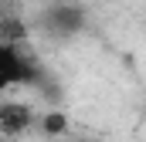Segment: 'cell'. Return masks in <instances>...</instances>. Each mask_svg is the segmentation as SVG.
Here are the masks:
<instances>
[{
  "instance_id": "cell-4",
  "label": "cell",
  "mask_w": 146,
  "mask_h": 142,
  "mask_svg": "<svg viewBox=\"0 0 146 142\" xmlns=\"http://www.w3.org/2000/svg\"><path fill=\"white\" fill-rule=\"evenodd\" d=\"M41 129L48 135H65L68 132V115L65 112H48V115H41Z\"/></svg>"
},
{
  "instance_id": "cell-2",
  "label": "cell",
  "mask_w": 146,
  "mask_h": 142,
  "mask_svg": "<svg viewBox=\"0 0 146 142\" xmlns=\"http://www.w3.org/2000/svg\"><path fill=\"white\" fill-rule=\"evenodd\" d=\"M31 78H34V68L21 54V47L14 41H0V91H7L14 85H24Z\"/></svg>"
},
{
  "instance_id": "cell-3",
  "label": "cell",
  "mask_w": 146,
  "mask_h": 142,
  "mask_svg": "<svg viewBox=\"0 0 146 142\" xmlns=\"http://www.w3.org/2000/svg\"><path fill=\"white\" fill-rule=\"evenodd\" d=\"M34 125V112L24 102H0V132L3 135H21Z\"/></svg>"
},
{
  "instance_id": "cell-1",
  "label": "cell",
  "mask_w": 146,
  "mask_h": 142,
  "mask_svg": "<svg viewBox=\"0 0 146 142\" xmlns=\"http://www.w3.org/2000/svg\"><path fill=\"white\" fill-rule=\"evenodd\" d=\"M37 27H41V34L54 37V41H68L85 27V10L75 3H65V0H54L37 14Z\"/></svg>"
}]
</instances>
